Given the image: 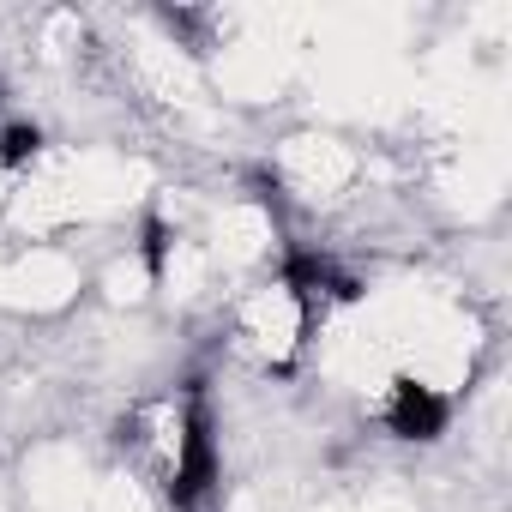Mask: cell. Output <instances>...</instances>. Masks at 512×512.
<instances>
[{
    "mask_svg": "<svg viewBox=\"0 0 512 512\" xmlns=\"http://www.w3.org/2000/svg\"><path fill=\"white\" fill-rule=\"evenodd\" d=\"M121 452L133 458L145 482H157L169 512H205L217 494V470H223L205 386L187 380L169 398L133 404V416L121 422Z\"/></svg>",
    "mask_w": 512,
    "mask_h": 512,
    "instance_id": "cell-1",
    "label": "cell"
},
{
    "mask_svg": "<svg viewBox=\"0 0 512 512\" xmlns=\"http://www.w3.org/2000/svg\"><path fill=\"white\" fill-rule=\"evenodd\" d=\"M308 314L278 290V284H260L253 296H241V308H235V350L241 356H253L266 374H296V356H302V344H308Z\"/></svg>",
    "mask_w": 512,
    "mask_h": 512,
    "instance_id": "cell-2",
    "label": "cell"
},
{
    "mask_svg": "<svg viewBox=\"0 0 512 512\" xmlns=\"http://www.w3.org/2000/svg\"><path fill=\"white\" fill-rule=\"evenodd\" d=\"M374 422L404 446H434L452 428V398L422 374H392L374 398Z\"/></svg>",
    "mask_w": 512,
    "mask_h": 512,
    "instance_id": "cell-3",
    "label": "cell"
},
{
    "mask_svg": "<svg viewBox=\"0 0 512 512\" xmlns=\"http://www.w3.org/2000/svg\"><path fill=\"white\" fill-rule=\"evenodd\" d=\"M175 247H181V229H175L163 211H145V223H139V272H145L151 284H169Z\"/></svg>",
    "mask_w": 512,
    "mask_h": 512,
    "instance_id": "cell-4",
    "label": "cell"
},
{
    "mask_svg": "<svg viewBox=\"0 0 512 512\" xmlns=\"http://www.w3.org/2000/svg\"><path fill=\"white\" fill-rule=\"evenodd\" d=\"M43 127L37 121H0V175H31L43 163Z\"/></svg>",
    "mask_w": 512,
    "mask_h": 512,
    "instance_id": "cell-5",
    "label": "cell"
}]
</instances>
